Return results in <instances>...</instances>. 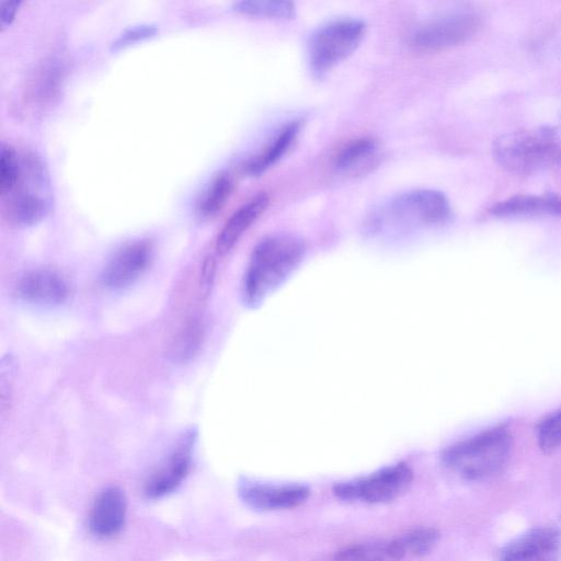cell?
<instances>
[{
  "label": "cell",
  "instance_id": "1",
  "mask_svg": "<svg viewBox=\"0 0 561 561\" xmlns=\"http://www.w3.org/2000/svg\"><path fill=\"white\" fill-rule=\"evenodd\" d=\"M306 253L302 240L291 234H273L253 249L243 278L244 302L257 307L296 271Z\"/></svg>",
  "mask_w": 561,
  "mask_h": 561
},
{
  "label": "cell",
  "instance_id": "2",
  "mask_svg": "<svg viewBox=\"0 0 561 561\" xmlns=\"http://www.w3.org/2000/svg\"><path fill=\"white\" fill-rule=\"evenodd\" d=\"M513 437L505 425H497L455 443L442 453V462L469 481H483L501 473L511 457Z\"/></svg>",
  "mask_w": 561,
  "mask_h": 561
},
{
  "label": "cell",
  "instance_id": "3",
  "mask_svg": "<svg viewBox=\"0 0 561 561\" xmlns=\"http://www.w3.org/2000/svg\"><path fill=\"white\" fill-rule=\"evenodd\" d=\"M20 170L13 186L1 195L3 217L13 226L31 227L41 222L53 206L48 170L33 151L19 152Z\"/></svg>",
  "mask_w": 561,
  "mask_h": 561
},
{
  "label": "cell",
  "instance_id": "4",
  "mask_svg": "<svg viewBox=\"0 0 561 561\" xmlns=\"http://www.w3.org/2000/svg\"><path fill=\"white\" fill-rule=\"evenodd\" d=\"M495 161L514 173L561 167V125L518 129L499 136L492 146Z\"/></svg>",
  "mask_w": 561,
  "mask_h": 561
},
{
  "label": "cell",
  "instance_id": "5",
  "mask_svg": "<svg viewBox=\"0 0 561 561\" xmlns=\"http://www.w3.org/2000/svg\"><path fill=\"white\" fill-rule=\"evenodd\" d=\"M363 21L339 18L319 26L310 36L308 56L312 70L322 75L350 56L365 35Z\"/></svg>",
  "mask_w": 561,
  "mask_h": 561
},
{
  "label": "cell",
  "instance_id": "6",
  "mask_svg": "<svg viewBox=\"0 0 561 561\" xmlns=\"http://www.w3.org/2000/svg\"><path fill=\"white\" fill-rule=\"evenodd\" d=\"M412 481V469L405 462H398L366 477L335 483L332 491L344 502L382 504L403 495Z\"/></svg>",
  "mask_w": 561,
  "mask_h": 561
},
{
  "label": "cell",
  "instance_id": "7",
  "mask_svg": "<svg viewBox=\"0 0 561 561\" xmlns=\"http://www.w3.org/2000/svg\"><path fill=\"white\" fill-rule=\"evenodd\" d=\"M391 221L402 226H440L451 219L448 198L434 190H413L396 196L386 209Z\"/></svg>",
  "mask_w": 561,
  "mask_h": 561
},
{
  "label": "cell",
  "instance_id": "8",
  "mask_svg": "<svg viewBox=\"0 0 561 561\" xmlns=\"http://www.w3.org/2000/svg\"><path fill=\"white\" fill-rule=\"evenodd\" d=\"M480 27V19L471 12H455L422 25L412 35V45L420 50L450 48L470 39Z\"/></svg>",
  "mask_w": 561,
  "mask_h": 561
},
{
  "label": "cell",
  "instance_id": "9",
  "mask_svg": "<svg viewBox=\"0 0 561 561\" xmlns=\"http://www.w3.org/2000/svg\"><path fill=\"white\" fill-rule=\"evenodd\" d=\"M153 256V244L148 239L128 242L107 261L102 282L113 289H121L136 282L148 268Z\"/></svg>",
  "mask_w": 561,
  "mask_h": 561
},
{
  "label": "cell",
  "instance_id": "10",
  "mask_svg": "<svg viewBox=\"0 0 561 561\" xmlns=\"http://www.w3.org/2000/svg\"><path fill=\"white\" fill-rule=\"evenodd\" d=\"M238 494L249 507L267 512L302 505L310 496V489L302 484L275 485L243 480L239 483Z\"/></svg>",
  "mask_w": 561,
  "mask_h": 561
},
{
  "label": "cell",
  "instance_id": "11",
  "mask_svg": "<svg viewBox=\"0 0 561 561\" xmlns=\"http://www.w3.org/2000/svg\"><path fill=\"white\" fill-rule=\"evenodd\" d=\"M500 561H561V531L553 526L533 528L507 543Z\"/></svg>",
  "mask_w": 561,
  "mask_h": 561
},
{
  "label": "cell",
  "instance_id": "12",
  "mask_svg": "<svg viewBox=\"0 0 561 561\" xmlns=\"http://www.w3.org/2000/svg\"><path fill=\"white\" fill-rule=\"evenodd\" d=\"M194 435L184 436L168 459L148 478L145 484L147 496L162 497L174 491L190 471Z\"/></svg>",
  "mask_w": 561,
  "mask_h": 561
},
{
  "label": "cell",
  "instance_id": "13",
  "mask_svg": "<svg viewBox=\"0 0 561 561\" xmlns=\"http://www.w3.org/2000/svg\"><path fill=\"white\" fill-rule=\"evenodd\" d=\"M69 293L67 279L49 268L31 271L18 283L19 296L37 305H59L67 300Z\"/></svg>",
  "mask_w": 561,
  "mask_h": 561
},
{
  "label": "cell",
  "instance_id": "14",
  "mask_svg": "<svg viewBox=\"0 0 561 561\" xmlns=\"http://www.w3.org/2000/svg\"><path fill=\"white\" fill-rule=\"evenodd\" d=\"M126 516V499L117 486L103 490L95 499L89 516L91 531L100 537L117 534Z\"/></svg>",
  "mask_w": 561,
  "mask_h": 561
},
{
  "label": "cell",
  "instance_id": "15",
  "mask_svg": "<svg viewBox=\"0 0 561 561\" xmlns=\"http://www.w3.org/2000/svg\"><path fill=\"white\" fill-rule=\"evenodd\" d=\"M489 213L499 218L559 216L561 196L554 193L518 194L497 202Z\"/></svg>",
  "mask_w": 561,
  "mask_h": 561
},
{
  "label": "cell",
  "instance_id": "16",
  "mask_svg": "<svg viewBox=\"0 0 561 561\" xmlns=\"http://www.w3.org/2000/svg\"><path fill=\"white\" fill-rule=\"evenodd\" d=\"M380 159V147L373 137H358L342 146L333 157V167L342 175H364Z\"/></svg>",
  "mask_w": 561,
  "mask_h": 561
},
{
  "label": "cell",
  "instance_id": "17",
  "mask_svg": "<svg viewBox=\"0 0 561 561\" xmlns=\"http://www.w3.org/2000/svg\"><path fill=\"white\" fill-rule=\"evenodd\" d=\"M268 201L270 198L265 193L256 194L229 217L216 240L218 254H226L236 245L244 232L263 214Z\"/></svg>",
  "mask_w": 561,
  "mask_h": 561
},
{
  "label": "cell",
  "instance_id": "18",
  "mask_svg": "<svg viewBox=\"0 0 561 561\" xmlns=\"http://www.w3.org/2000/svg\"><path fill=\"white\" fill-rule=\"evenodd\" d=\"M301 123L300 119H296L283 126L260 153L244 162V172L248 175L256 176L275 164L296 140L301 128Z\"/></svg>",
  "mask_w": 561,
  "mask_h": 561
},
{
  "label": "cell",
  "instance_id": "19",
  "mask_svg": "<svg viewBox=\"0 0 561 561\" xmlns=\"http://www.w3.org/2000/svg\"><path fill=\"white\" fill-rule=\"evenodd\" d=\"M62 67L55 59H48L41 65L26 88V96L32 106L45 108L57 98L62 81Z\"/></svg>",
  "mask_w": 561,
  "mask_h": 561
},
{
  "label": "cell",
  "instance_id": "20",
  "mask_svg": "<svg viewBox=\"0 0 561 561\" xmlns=\"http://www.w3.org/2000/svg\"><path fill=\"white\" fill-rule=\"evenodd\" d=\"M404 550L399 539L356 543L336 551L335 561H402Z\"/></svg>",
  "mask_w": 561,
  "mask_h": 561
},
{
  "label": "cell",
  "instance_id": "21",
  "mask_svg": "<svg viewBox=\"0 0 561 561\" xmlns=\"http://www.w3.org/2000/svg\"><path fill=\"white\" fill-rule=\"evenodd\" d=\"M233 188V181L228 173L216 175L202 193L196 211L203 219L216 216L229 199Z\"/></svg>",
  "mask_w": 561,
  "mask_h": 561
},
{
  "label": "cell",
  "instance_id": "22",
  "mask_svg": "<svg viewBox=\"0 0 561 561\" xmlns=\"http://www.w3.org/2000/svg\"><path fill=\"white\" fill-rule=\"evenodd\" d=\"M236 12L252 16L289 19L295 14V4L283 0H245L234 2Z\"/></svg>",
  "mask_w": 561,
  "mask_h": 561
},
{
  "label": "cell",
  "instance_id": "23",
  "mask_svg": "<svg viewBox=\"0 0 561 561\" xmlns=\"http://www.w3.org/2000/svg\"><path fill=\"white\" fill-rule=\"evenodd\" d=\"M204 337V329L199 321L191 320L176 334L171 355L175 360L186 362L198 352Z\"/></svg>",
  "mask_w": 561,
  "mask_h": 561
},
{
  "label": "cell",
  "instance_id": "24",
  "mask_svg": "<svg viewBox=\"0 0 561 561\" xmlns=\"http://www.w3.org/2000/svg\"><path fill=\"white\" fill-rule=\"evenodd\" d=\"M439 536V531L434 527H419L405 533L398 539L402 545L405 558H421L434 549Z\"/></svg>",
  "mask_w": 561,
  "mask_h": 561
},
{
  "label": "cell",
  "instance_id": "25",
  "mask_svg": "<svg viewBox=\"0 0 561 561\" xmlns=\"http://www.w3.org/2000/svg\"><path fill=\"white\" fill-rule=\"evenodd\" d=\"M537 443L541 451L550 454L561 447V408L537 425Z\"/></svg>",
  "mask_w": 561,
  "mask_h": 561
},
{
  "label": "cell",
  "instance_id": "26",
  "mask_svg": "<svg viewBox=\"0 0 561 561\" xmlns=\"http://www.w3.org/2000/svg\"><path fill=\"white\" fill-rule=\"evenodd\" d=\"M158 27L153 24H138L123 31L111 44L112 50H119L137 42L156 35Z\"/></svg>",
  "mask_w": 561,
  "mask_h": 561
},
{
  "label": "cell",
  "instance_id": "27",
  "mask_svg": "<svg viewBox=\"0 0 561 561\" xmlns=\"http://www.w3.org/2000/svg\"><path fill=\"white\" fill-rule=\"evenodd\" d=\"M20 4H21V1H19V0L1 2V25H2V27L8 26L12 22Z\"/></svg>",
  "mask_w": 561,
  "mask_h": 561
},
{
  "label": "cell",
  "instance_id": "28",
  "mask_svg": "<svg viewBox=\"0 0 561 561\" xmlns=\"http://www.w3.org/2000/svg\"><path fill=\"white\" fill-rule=\"evenodd\" d=\"M560 519H561V513H560Z\"/></svg>",
  "mask_w": 561,
  "mask_h": 561
}]
</instances>
